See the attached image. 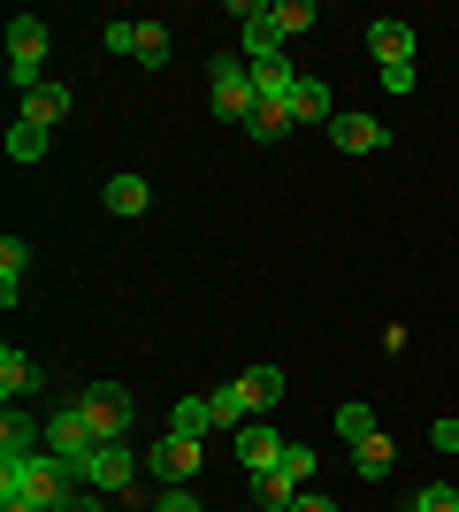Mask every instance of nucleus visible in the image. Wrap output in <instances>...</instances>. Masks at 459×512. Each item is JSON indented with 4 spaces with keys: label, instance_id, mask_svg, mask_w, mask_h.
Masks as SVG:
<instances>
[{
    "label": "nucleus",
    "instance_id": "26",
    "mask_svg": "<svg viewBox=\"0 0 459 512\" xmlns=\"http://www.w3.org/2000/svg\"><path fill=\"white\" fill-rule=\"evenodd\" d=\"M337 436H345V444H368V436H375V406H360V398L337 406Z\"/></svg>",
    "mask_w": 459,
    "mask_h": 512
},
{
    "label": "nucleus",
    "instance_id": "6",
    "mask_svg": "<svg viewBox=\"0 0 459 512\" xmlns=\"http://www.w3.org/2000/svg\"><path fill=\"white\" fill-rule=\"evenodd\" d=\"M230 16H238V46H245V62H276V54H284L276 23H268V0H230Z\"/></svg>",
    "mask_w": 459,
    "mask_h": 512
},
{
    "label": "nucleus",
    "instance_id": "2",
    "mask_svg": "<svg viewBox=\"0 0 459 512\" xmlns=\"http://www.w3.org/2000/svg\"><path fill=\"white\" fill-rule=\"evenodd\" d=\"M77 413L92 421V436H100V444H131L138 390H123V383H85V390H77Z\"/></svg>",
    "mask_w": 459,
    "mask_h": 512
},
{
    "label": "nucleus",
    "instance_id": "13",
    "mask_svg": "<svg viewBox=\"0 0 459 512\" xmlns=\"http://www.w3.org/2000/svg\"><path fill=\"white\" fill-rule=\"evenodd\" d=\"M291 123H299V130L337 123V100H329V85H322V77H306V69H299V92H291Z\"/></svg>",
    "mask_w": 459,
    "mask_h": 512
},
{
    "label": "nucleus",
    "instance_id": "17",
    "mask_svg": "<svg viewBox=\"0 0 459 512\" xmlns=\"http://www.w3.org/2000/svg\"><path fill=\"white\" fill-rule=\"evenodd\" d=\"M16 115H23V123H39V130H54L69 115V85H39L31 100H16Z\"/></svg>",
    "mask_w": 459,
    "mask_h": 512
},
{
    "label": "nucleus",
    "instance_id": "5",
    "mask_svg": "<svg viewBox=\"0 0 459 512\" xmlns=\"http://www.w3.org/2000/svg\"><path fill=\"white\" fill-rule=\"evenodd\" d=\"M306 474H314V451H306V444H291V451H284V467L253 474V497H261L268 512H291V497L306 490Z\"/></svg>",
    "mask_w": 459,
    "mask_h": 512
},
{
    "label": "nucleus",
    "instance_id": "8",
    "mask_svg": "<svg viewBox=\"0 0 459 512\" xmlns=\"http://www.w3.org/2000/svg\"><path fill=\"white\" fill-rule=\"evenodd\" d=\"M329 146H337V153H375V146H391V130L375 123V115H360V107H337V123H329Z\"/></svg>",
    "mask_w": 459,
    "mask_h": 512
},
{
    "label": "nucleus",
    "instance_id": "32",
    "mask_svg": "<svg viewBox=\"0 0 459 512\" xmlns=\"http://www.w3.org/2000/svg\"><path fill=\"white\" fill-rule=\"evenodd\" d=\"M153 512H199V505H192V490H161V505H153Z\"/></svg>",
    "mask_w": 459,
    "mask_h": 512
},
{
    "label": "nucleus",
    "instance_id": "21",
    "mask_svg": "<svg viewBox=\"0 0 459 512\" xmlns=\"http://www.w3.org/2000/svg\"><path fill=\"white\" fill-rule=\"evenodd\" d=\"M100 199H108V214H131V222H138V214L153 207L146 176H108V192H100Z\"/></svg>",
    "mask_w": 459,
    "mask_h": 512
},
{
    "label": "nucleus",
    "instance_id": "24",
    "mask_svg": "<svg viewBox=\"0 0 459 512\" xmlns=\"http://www.w3.org/2000/svg\"><path fill=\"white\" fill-rule=\"evenodd\" d=\"M207 413H215V428H230V436H238V428L253 421V413H245V398H238V383H222V390H207Z\"/></svg>",
    "mask_w": 459,
    "mask_h": 512
},
{
    "label": "nucleus",
    "instance_id": "15",
    "mask_svg": "<svg viewBox=\"0 0 459 512\" xmlns=\"http://www.w3.org/2000/svg\"><path fill=\"white\" fill-rule=\"evenodd\" d=\"M391 467H398V444L383 436V428H375L368 444H352V474H360V482H383Z\"/></svg>",
    "mask_w": 459,
    "mask_h": 512
},
{
    "label": "nucleus",
    "instance_id": "12",
    "mask_svg": "<svg viewBox=\"0 0 459 512\" xmlns=\"http://www.w3.org/2000/svg\"><path fill=\"white\" fill-rule=\"evenodd\" d=\"M39 444H46V421H31L23 406L0 413V459H31Z\"/></svg>",
    "mask_w": 459,
    "mask_h": 512
},
{
    "label": "nucleus",
    "instance_id": "10",
    "mask_svg": "<svg viewBox=\"0 0 459 512\" xmlns=\"http://www.w3.org/2000/svg\"><path fill=\"white\" fill-rule=\"evenodd\" d=\"M238 398H245L253 421H268V413L284 406V367H245V375H238Z\"/></svg>",
    "mask_w": 459,
    "mask_h": 512
},
{
    "label": "nucleus",
    "instance_id": "23",
    "mask_svg": "<svg viewBox=\"0 0 459 512\" xmlns=\"http://www.w3.org/2000/svg\"><path fill=\"white\" fill-rule=\"evenodd\" d=\"M8 161H23V169H31V161H46V130L16 115V123H8Z\"/></svg>",
    "mask_w": 459,
    "mask_h": 512
},
{
    "label": "nucleus",
    "instance_id": "35",
    "mask_svg": "<svg viewBox=\"0 0 459 512\" xmlns=\"http://www.w3.org/2000/svg\"><path fill=\"white\" fill-rule=\"evenodd\" d=\"M69 512H108V505H100V497H85V490H77V505H69Z\"/></svg>",
    "mask_w": 459,
    "mask_h": 512
},
{
    "label": "nucleus",
    "instance_id": "27",
    "mask_svg": "<svg viewBox=\"0 0 459 512\" xmlns=\"http://www.w3.org/2000/svg\"><path fill=\"white\" fill-rule=\"evenodd\" d=\"M138 62H146V69L169 62V23H138Z\"/></svg>",
    "mask_w": 459,
    "mask_h": 512
},
{
    "label": "nucleus",
    "instance_id": "22",
    "mask_svg": "<svg viewBox=\"0 0 459 512\" xmlns=\"http://www.w3.org/2000/svg\"><path fill=\"white\" fill-rule=\"evenodd\" d=\"M245 130H253V138H284V130H299V123H291V107H284V100H253Z\"/></svg>",
    "mask_w": 459,
    "mask_h": 512
},
{
    "label": "nucleus",
    "instance_id": "3",
    "mask_svg": "<svg viewBox=\"0 0 459 512\" xmlns=\"http://www.w3.org/2000/svg\"><path fill=\"white\" fill-rule=\"evenodd\" d=\"M207 107H215L222 123L245 130V115H253V62L245 54H215L207 62Z\"/></svg>",
    "mask_w": 459,
    "mask_h": 512
},
{
    "label": "nucleus",
    "instance_id": "19",
    "mask_svg": "<svg viewBox=\"0 0 459 512\" xmlns=\"http://www.w3.org/2000/svg\"><path fill=\"white\" fill-rule=\"evenodd\" d=\"M268 23H276V39H299V31L322 23V8L314 0H268Z\"/></svg>",
    "mask_w": 459,
    "mask_h": 512
},
{
    "label": "nucleus",
    "instance_id": "16",
    "mask_svg": "<svg viewBox=\"0 0 459 512\" xmlns=\"http://www.w3.org/2000/svg\"><path fill=\"white\" fill-rule=\"evenodd\" d=\"M291 92H299V69L276 54V62H253V100H284L291 107Z\"/></svg>",
    "mask_w": 459,
    "mask_h": 512
},
{
    "label": "nucleus",
    "instance_id": "7",
    "mask_svg": "<svg viewBox=\"0 0 459 512\" xmlns=\"http://www.w3.org/2000/svg\"><path fill=\"white\" fill-rule=\"evenodd\" d=\"M146 467L161 474V490H192V474H199V444H192V436H161V444L146 451Z\"/></svg>",
    "mask_w": 459,
    "mask_h": 512
},
{
    "label": "nucleus",
    "instance_id": "34",
    "mask_svg": "<svg viewBox=\"0 0 459 512\" xmlns=\"http://www.w3.org/2000/svg\"><path fill=\"white\" fill-rule=\"evenodd\" d=\"M0 512H39L31 497H16V490H0Z\"/></svg>",
    "mask_w": 459,
    "mask_h": 512
},
{
    "label": "nucleus",
    "instance_id": "31",
    "mask_svg": "<svg viewBox=\"0 0 459 512\" xmlns=\"http://www.w3.org/2000/svg\"><path fill=\"white\" fill-rule=\"evenodd\" d=\"M429 436H437V451H452V459H459V421H452V413H444V421L429 428Z\"/></svg>",
    "mask_w": 459,
    "mask_h": 512
},
{
    "label": "nucleus",
    "instance_id": "14",
    "mask_svg": "<svg viewBox=\"0 0 459 512\" xmlns=\"http://www.w3.org/2000/svg\"><path fill=\"white\" fill-rule=\"evenodd\" d=\"M368 54H375V69L414 62V23H368Z\"/></svg>",
    "mask_w": 459,
    "mask_h": 512
},
{
    "label": "nucleus",
    "instance_id": "9",
    "mask_svg": "<svg viewBox=\"0 0 459 512\" xmlns=\"http://www.w3.org/2000/svg\"><path fill=\"white\" fill-rule=\"evenodd\" d=\"M284 451H291V436H276L268 421H245V428H238V459H245V474L284 467Z\"/></svg>",
    "mask_w": 459,
    "mask_h": 512
},
{
    "label": "nucleus",
    "instance_id": "18",
    "mask_svg": "<svg viewBox=\"0 0 459 512\" xmlns=\"http://www.w3.org/2000/svg\"><path fill=\"white\" fill-rule=\"evenodd\" d=\"M169 436H192V444H207V436H215V413H207V398H176V406H169Z\"/></svg>",
    "mask_w": 459,
    "mask_h": 512
},
{
    "label": "nucleus",
    "instance_id": "28",
    "mask_svg": "<svg viewBox=\"0 0 459 512\" xmlns=\"http://www.w3.org/2000/svg\"><path fill=\"white\" fill-rule=\"evenodd\" d=\"M414 512H459V490H444V482H429V490L414 497Z\"/></svg>",
    "mask_w": 459,
    "mask_h": 512
},
{
    "label": "nucleus",
    "instance_id": "29",
    "mask_svg": "<svg viewBox=\"0 0 459 512\" xmlns=\"http://www.w3.org/2000/svg\"><path fill=\"white\" fill-rule=\"evenodd\" d=\"M100 46H108V54H138V23H108Z\"/></svg>",
    "mask_w": 459,
    "mask_h": 512
},
{
    "label": "nucleus",
    "instance_id": "1",
    "mask_svg": "<svg viewBox=\"0 0 459 512\" xmlns=\"http://www.w3.org/2000/svg\"><path fill=\"white\" fill-rule=\"evenodd\" d=\"M0 490L31 497L39 512H69L77 505V474H69L54 451H31V459H0Z\"/></svg>",
    "mask_w": 459,
    "mask_h": 512
},
{
    "label": "nucleus",
    "instance_id": "33",
    "mask_svg": "<svg viewBox=\"0 0 459 512\" xmlns=\"http://www.w3.org/2000/svg\"><path fill=\"white\" fill-rule=\"evenodd\" d=\"M291 512H337V505H329V497H314V490H299V497H291Z\"/></svg>",
    "mask_w": 459,
    "mask_h": 512
},
{
    "label": "nucleus",
    "instance_id": "25",
    "mask_svg": "<svg viewBox=\"0 0 459 512\" xmlns=\"http://www.w3.org/2000/svg\"><path fill=\"white\" fill-rule=\"evenodd\" d=\"M31 383H39V367H31V360L16 352V344H8V352H0V390H8V406H16V398H23Z\"/></svg>",
    "mask_w": 459,
    "mask_h": 512
},
{
    "label": "nucleus",
    "instance_id": "30",
    "mask_svg": "<svg viewBox=\"0 0 459 512\" xmlns=\"http://www.w3.org/2000/svg\"><path fill=\"white\" fill-rule=\"evenodd\" d=\"M383 92H421V69H414V62H398V69H383Z\"/></svg>",
    "mask_w": 459,
    "mask_h": 512
},
{
    "label": "nucleus",
    "instance_id": "4",
    "mask_svg": "<svg viewBox=\"0 0 459 512\" xmlns=\"http://www.w3.org/2000/svg\"><path fill=\"white\" fill-rule=\"evenodd\" d=\"M46 23L39 16H16L8 23V85H16V100H31V92L46 85Z\"/></svg>",
    "mask_w": 459,
    "mask_h": 512
},
{
    "label": "nucleus",
    "instance_id": "11",
    "mask_svg": "<svg viewBox=\"0 0 459 512\" xmlns=\"http://www.w3.org/2000/svg\"><path fill=\"white\" fill-rule=\"evenodd\" d=\"M131 482H138V459L123 444H100V451H92V490H100V497L131 490Z\"/></svg>",
    "mask_w": 459,
    "mask_h": 512
},
{
    "label": "nucleus",
    "instance_id": "20",
    "mask_svg": "<svg viewBox=\"0 0 459 512\" xmlns=\"http://www.w3.org/2000/svg\"><path fill=\"white\" fill-rule=\"evenodd\" d=\"M23 268H31V245H23V237H0V306H16Z\"/></svg>",
    "mask_w": 459,
    "mask_h": 512
}]
</instances>
